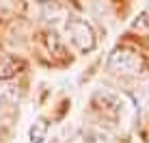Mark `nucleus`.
I'll return each mask as SVG.
<instances>
[{
    "label": "nucleus",
    "instance_id": "obj_1",
    "mask_svg": "<svg viewBox=\"0 0 149 143\" xmlns=\"http://www.w3.org/2000/svg\"><path fill=\"white\" fill-rule=\"evenodd\" d=\"M108 69L115 76H121V78H136V76L145 74L147 61L136 48L117 46L108 57Z\"/></svg>",
    "mask_w": 149,
    "mask_h": 143
},
{
    "label": "nucleus",
    "instance_id": "obj_2",
    "mask_svg": "<svg viewBox=\"0 0 149 143\" xmlns=\"http://www.w3.org/2000/svg\"><path fill=\"white\" fill-rule=\"evenodd\" d=\"M63 30H65V39L78 50L80 54H89L95 50L97 46V35L93 26L86 22L84 18H67L63 24Z\"/></svg>",
    "mask_w": 149,
    "mask_h": 143
},
{
    "label": "nucleus",
    "instance_id": "obj_3",
    "mask_svg": "<svg viewBox=\"0 0 149 143\" xmlns=\"http://www.w3.org/2000/svg\"><path fill=\"white\" fill-rule=\"evenodd\" d=\"M93 104H95V109L100 111L104 117L121 121L123 117H125V111L130 109V106H134V102L130 100V95L119 93V91L97 89L95 95H93Z\"/></svg>",
    "mask_w": 149,
    "mask_h": 143
},
{
    "label": "nucleus",
    "instance_id": "obj_4",
    "mask_svg": "<svg viewBox=\"0 0 149 143\" xmlns=\"http://www.w3.org/2000/svg\"><path fill=\"white\" fill-rule=\"evenodd\" d=\"M84 143H119V141H117V135L108 126L95 124L84 128Z\"/></svg>",
    "mask_w": 149,
    "mask_h": 143
},
{
    "label": "nucleus",
    "instance_id": "obj_5",
    "mask_svg": "<svg viewBox=\"0 0 149 143\" xmlns=\"http://www.w3.org/2000/svg\"><path fill=\"white\" fill-rule=\"evenodd\" d=\"M19 102V89L15 85H9V80L0 83V111L13 113Z\"/></svg>",
    "mask_w": 149,
    "mask_h": 143
},
{
    "label": "nucleus",
    "instance_id": "obj_6",
    "mask_svg": "<svg viewBox=\"0 0 149 143\" xmlns=\"http://www.w3.org/2000/svg\"><path fill=\"white\" fill-rule=\"evenodd\" d=\"M19 69H24V63L19 59L11 57V54H0V83L11 80L13 76L19 74Z\"/></svg>",
    "mask_w": 149,
    "mask_h": 143
},
{
    "label": "nucleus",
    "instance_id": "obj_7",
    "mask_svg": "<svg viewBox=\"0 0 149 143\" xmlns=\"http://www.w3.org/2000/svg\"><path fill=\"white\" fill-rule=\"evenodd\" d=\"M28 139H30V143H45L48 141V121L41 119V117L35 119L30 130H28Z\"/></svg>",
    "mask_w": 149,
    "mask_h": 143
},
{
    "label": "nucleus",
    "instance_id": "obj_8",
    "mask_svg": "<svg viewBox=\"0 0 149 143\" xmlns=\"http://www.w3.org/2000/svg\"><path fill=\"white\" fill-rule=\"evenodd\" d=\"M138 20H141V24H145V26H149V4L145 7V11L141 13V18H138Z\"/></svg>",
    "mask_w": 149,
    "mask_h": 143
},
{
    "label": "nucleus",
    "instance_id": "obj_9",
    "mask_svg": "<svg viewBox=\"0 0 149 143\" xmlns=\"http://www.w3.org/2000/svg\"><path fill=\"white\" fill-rule=\"evenodd\" d=\"M145 87H147L145 91H147V95H149V78H147V83H145Z\"/></svg>",
    "mask_w": 149,
    "mask_h": 143
}]
</instances>
